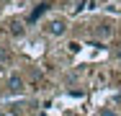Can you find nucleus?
Returning a JSON list of instances; mask_svg holds the SVG:
<instances>
[{"instance_id":"f257e3e1","label":"nucleus","mask_w":121,"mask_h":116,"mask_svg":"<svg viewBox=\"0 0 121 116\" xmlns=\"http://www.w3.org/2000/svg\"><path fill=\"white\" fill-rule=\"evenodd\" d=\"M44 31H47L49 36H65V34H67V21H65V18H52V21L44 26Z\"/></svg>"},{"instance_id":"f03ea898","label":"nucleus","mask_w":121,"mask_h":116,"mask_svg":"<svg viewBox=\"0 0 121 116\" xmlns=\"http://www.w3.org/2000/svg\"><path fill=\"white\" fill-rule=\"evenodd\" d=\"M8 90H10V93H21V90H23V80H21V75L13 72V75L8 77Z\"/></svg>"},{"instance_id":"7ed1b4c3","label":"nucleus","mask_w":121,"mask_h":116,"mask_svg":"<svg viewBox=\"0 0 121 116\" xmlns=\"http://www.w3.org/2000/svg\"><path fill=\"white\" fill-rule=\"evenodd\" d=\"M47 8H49V5H39V8H34V10H31V16H28V21H36V18H41V16L47 13Z\"/></svg>"},{"instance_id":"20e7f679","label":"nucleus","mask_w":121,"mask_h":116,"mask_svg":"<svg viewBox=\"0 0 121 116\" xmlns=\"http://www.w3.org/2000/svg\"><path fill=\"white\" fill-rule=\"evenodd\" d=\"M10 34L13 36H23V26L21 23H10Z\"/></svg>"},{"instance_id":"39448f33","label":"nucleus","mask_w":121,"mask_h":116,"mask_svg":"<svg viewBox=\"0 0 121 116\" xmlns=\"http://www.w3.org/2000/svg\"><path fill=\"white\" fill-rule=\"evenodd\" d=\"M88 5H90V3H85V0H77V3H75V10H85Z\"/></svg>"},{"instance_id":"423d86ee","label":"nucleus","mask_w":121,"mask_h":116,"mask_svg":"<svg viewBox=\"0 0 121 116\" xmlns=\"http://www.w3.org/2000/svg\"><path fill=\"white\" fill-rule=\"evenodd\" d=\"M98 34H100V36H108V34H111V28H108V26H103V28L98 26Z\"/></svg>"},{"instance_id":"0eeeda50","label":"nucleus","mask_w":121,"mask_h":116,"mask_svg":"<svg viewBox=\"0 0 121 116\" xmlns=\"http://www.w3.org/2000/svg\"><path fill=\"white\" fill-rule=\"evenodd\" d=\"M100 116H119V114H116V111H111V108H103V111H100Z\"/></svg>"},{"instance_id":"6e6552de","label":"nucleus","mask_w":121,"mask_h":116,"mask_svg":"<svg viewBox=\"0 0 121 116\" xmlns=\"http://www.w3.org/2000/svg\"><path fill=\"white\" fill-rule=\"evenodd\" d=\"M0 62H8V54L5 52H0Z\"/></svg>"},{"instance_id":"1a4fd4ad","label":"nucleus","mask_w":121,"mask_h":116,"mask_svg":"<svg viewBox=\"0 0 121 116\" xmlns=\"http://www.w3.org/2000/svg\"><path fill=\"white\" fill-rule=\"evenodd\" d=\"M0 116H5V111H3V108H0Z\"/></svg>"}]
</instances>
